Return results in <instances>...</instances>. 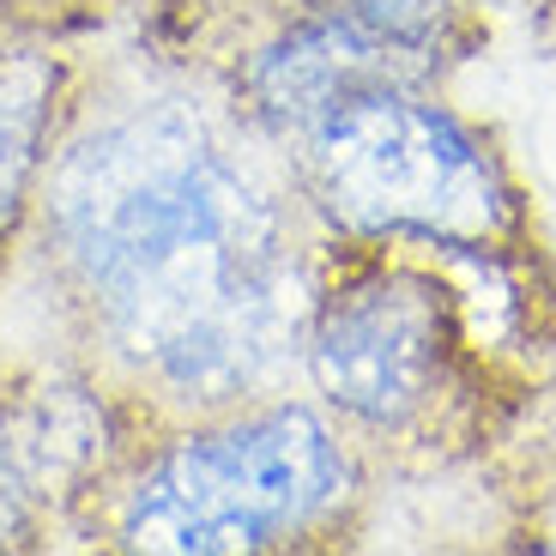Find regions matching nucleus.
<instances>
[{"instance_id":"nucleus-1","label":"nucleus","mask_w":556,"mask_h":556,"mask_svg":"<svg viewBox=\"0 0 556 556\" xmlns=\"http://www.w3.org/2000/svg\"><path fill=\"white\" fill-rule=\"evenodd\" d=\"M320 230L291 164L194 55L73 79L7 285L157 430L291 393Z\"/></svg>"},{"instance_id":"nucleus-2","label":"nucleus","mask_w":556,"mask_h":556,"mask_svg":"<svg viewBox=\"0 0 556 556\" xmlns=\"http://www.w3.org/2000/svg\"><path fill=\"white\" fill-rule=\"evenodd\" d=\"M544 254L327 242L303 327V393L369 466H459L508 442L532 400Z\"/></svg>"},{"instance_id":"nucleus-3","label":"nucleus","mask_w":556,"mask_h":556,"mask_svg":"<svg viewBox=\"0 0 556 556\" xmlns=\"http://www.w3.org/2000/svg\"><path fill=\"white\" fill-rule=\"evenodd\" d=\"M369 454L308 393H273L146 430L79 544L134 556L333 551L369 508Z\"/></svg>"},{"instance_id":"nucleus-4","label":"nucleus","mask_w":556,"mask_h":556,"mask_svg":"<svg viewBox=\"0 0 556 556\" xmlns=\"http://www.w3.org/2000/svg\"><path fill=\"white\" fill-rule=\"evenodd\" d=\"M285 164L327 242L544 254L508 152L435 85H363L285 146Z\"/></svg>"},{"instance_id":"nucleus-5","label":"nucleus","mask_w":556,"mask_h":556,"mask_svg":"<svg viewBox=\"0 0 556 556\" xmlns=\"http://www.w3.org/2000/svg\"><path fill=\"white\" fill-rule=\"evenodd\" d=\"M79 55L55 30H25V37H0V291L13 278L18 242L30 224L49 146L61 134Z\"/></svg>"},{"instance_id":"nucleus-6","label":"nucleus","mask_w":556,"mask_h":556,"mask_svg":"<svg viewBox=\"0 0 556 556\" xmlns=\"http://www.w3.org/2000/svg\"><path fill=\"white\" fill-rule=\"evenodd\" d=\"M320 7H333L357 37H369L424 85H435L484 37L478 0H320Z\"/></svg>"},{"instance_id":"nucleus-7","label":"nucleus","mask_w":556,"mask_h":556,"mask_svg":"<svg viewBox=\"0 0 556 556\" xmlns=\"http://www.w3.org/2000/svg\"><path fill=\"white\" fill-rule=\"evenodd\" d=\"M55 532L42 520V508L30 502L25 478H18L13 454V417H7V376H0V551H49Z\"/></svg>"},{"instance_id":"nucleus-8","label":"nucleus","mask_w":556,"mask_h":556,"mask_svg":"<svg viewBox=\"0 0 556 556\" xmlns=\"http://www.w3.org/2000/svg\"><path fill=\"white\" fill-rule=\"evenodd\" d=\"M508 544H520V551H556V484L539 490V496H527Z\"/></svg>"},{"instance_id":"nucleus-9","label":"nucleus","mask_w":556,"mask_h":556,"mask_svg":"<svg viewBox=\"0 0 556 556\" xmlns=\"http://www.w3.org/2000/svg\"><path fill=\"white\" fill-rule=\"evenodd\" d=\"M25 30H49V7L42 0H0V37H25Z\"/></svg>"}]
</instances>
